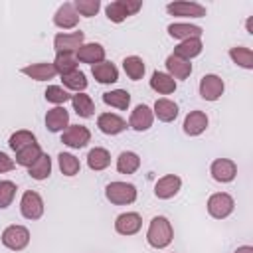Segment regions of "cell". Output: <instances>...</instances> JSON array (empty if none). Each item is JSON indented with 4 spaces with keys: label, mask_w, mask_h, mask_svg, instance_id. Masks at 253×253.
I'll return each instance as SVG.
<instances>
[{
    "label": "cell",
    "mask_w": 253,
    "mask_h": 253,
    "mask_svg": "<svg viewBox=\"0 0 253 253\" xmlns=\"http://www.w3.org/2000/svg\"><path fill=\"white\" fill-rule=\"evenodd\" d=\"M87 164L91 170H105L111 164V154L105 148H93L87 154Z\"/></svg>",
    "instance_id": "cell-29"
},
{
    "label": "cell",
    "mask_w": 253,
    "mask_h": 253,
    "mask_svg": "<svg viewBox=\"0 0 253 253\" xmlns=\"http://www.w3.org/2000/svg\"><path fill=\"white\" fill-rule=\"evenodd\" d=\"M36 142V136H34V132H30V130H16L12 136H10V140H8V144H10V148L12 150H20V148H24V146H28V144H34Z\"/></svg>",
    "instance_id": "cell-38"
},
{
    "label": "cell",
    "mask_w": 253,
    "mask_h": 253,
    "mask_svg": "<svg viewBox=\"0 0 253 253\" xmlns=\"http://www.w3.org/2000/svg\"><path fill=\"white\" fill-rule=\"evenodd\" d=\"M233 206H235L233 204V198L229 194H225V192H217V194L210 196V200H208V211L215 219L227 217L233 211Z\"/></svg>",
    "instance_id": "cell-5"
},
{
    "label": "cell",
    "mask_w": 253,
    "mask_h": 253,
    "mask_svg": "<svg viewBox=\"0 0 253 253\" xmlns=\"http://www.w3.org/2000/svg\"><path fill=\"white\" fill-rule=\"evenodd\" d=\"M97 126L105 134H119V132H123L126 128V123H125V119H121L115 113H103L97 119Z\"/></svg>",
    "instance_id": "cell-16"
},
{
    "label": "cell",
    "mask_w": 253,
    "mask_h": 253,
    "mask_svg": "<svg viewBox=\"0 0 253 253\" xmlns=\"http://www.w3.org/2000/svg\"><path fill=\"white\" fill-rule=\"evenodd\" d=\"M2 243L12 251H20L30 243V231L24 225H8L2 231Z\"/></svg>",
    "instance_id": "cell-4"
},
{
    "label": "cell",
    "mask_w": 253,
    "mask_h": 253,
    "mask_svg": "<svg viewBox=\"0 0 253 253\" xmlns=\"http://www.w3.org/2000/svg\"><path fill=\"white\" fill-rule=\"evenodd\" d=\"M123 69H125V73L130 79H134V81L136 79H142V75H144V61L138 55H128L123 61Z\"/></svg>",
    "instance_id": "cell-33"
},
{
    "label": "cell",
    "mask_w": 253,
    "mask_h": 253,
    "mask_svg": "<svg viewBox=\"0 0 253 253\" xmlns=\"http://www.w3.org/2000/svg\"><path fill=\"white\" fill-rule=\"evenodd\" d=\"M71 103H73V109H75V113L79 115V117H91L93 115V111H95V103H93V99L89 97V95H85V93H77V95H73L71 97Z\"/></svg>",
    "instance_id": "cell-31"
},
{
    "label": "cell",
    "mask_w": 253,
    "mask_h": 253,
    "mask_svg": "<svg viewBox=\"0 0 253 253\" xmlns=\"http://www.w3.org/2000/svg\"><path fill=\"white\" fill-rule=\"evenodd\" d=\"M140 8H142V2H140V0H117V2L107 4L105 12H107V18H109L111 22L119 24V22H123L125 18L136 14Z\"/></svg>",
    "instance_id": "cell-3"
},
{
    "label": "cell",
    "mask_w": 253,
    "mask_h": 253,
    "mask_svg": "<svg viewBox=\"0 0 253 253\" xmlns=\"http://www.w3.org/2000/svg\"><path fill=\"white\" fill-rule=\"evenodd\" d=\"M138 166H140V158H138V154H134L130 150L121 152L117 158V170L121 174H132L138 170Z\"/></svg>",
    "instance_id": "cell-27"
},
{
    "label": "cell",
    "mask_w": 253,
    "mask_h": 253,
    "mask_svg": "<svg viewBox=\"0 0 253 253\" xmlns=\"http://www.w3.org/2000/svg\"><path fill=\"white\" fill-rule=\"evenodd\" d=\"M210 172H211L213 180H217V182H223V184H225V182H231V180L235 178V174H237V166H235V162H233V160L217 158V160H213V162H211Z\"/></svg>",
    "instance_id": "cell-12"
},
{
    "label": "cell",
    "mask_w": 253,
    "mask_h": 253,
    "mask_svg": "<svg viewBox=\"0 0 253 253\" xmlns=\"http://www.w3.org/2000/svg\"><path fill=\"white\" fill-rule=\"evenodd\" d=\"M229 57L239 65V67H245V69H253V51L249 47H231L229 49Z\"/></svg>",
    "instance_id": "cell-34"
},
{
    "label": "cell",
    "mask_w": 253,
    "mask_h": 253,
    "mask_svg": "<svg viewBox=\"0 0 253 253\" xmlns=\"http://www.w3.org/2000/svg\"><path fill=\"white\" fill-rule=\"evenodd\" d=\"M152 113H154L160 121L170 123V121H174V119L178 117V105H176L174 101H170V99H156Z\"/></svg>",
    "instance_id": "cell-25"
},
{
    "label": "cell",
    "mask_w": 253,
    "mask_h": 253,
    "mask_svg": "<svg viewBox=\"0 0 253 253\" xmlns=\"http://www.w3.org/2000/svg\"><path fill=\"white\" fill-rule=\"evenodd\" d=\"M150 87H152L156 93H160V95H170V93H174V89H176V81H174L168 73L154 71L152 77H150Z\"/></svg>",
    "instance_id": "cell-24"
},
{
    "label": "cell",
    "mask_w": 253,
    "mask_h": 253,
    "mask_svg": "<svg viewBox=\"0 0 253 253\" xmlns=\"http://www.w3.org/2000/svg\"><path fill=\"white\" fill-rule=\"evenodd\" d=\"M172 237H174V231H172L170 221L162 215L152 217V221L148 225V231H146V241L156 249H164L166 245H170Z\"/></svg>",
    "instance_id": "cell-1"
},
{
    "label": "cell",
    "mask_w": 253,
    "mask_h": 253,
    "mask_svg": "<svg viewBox=\"0 0 253 253\" xmlns=\"http://www.w3.org/2000/svg\"><path fill=\"white\" fill-rule=\"evenodd\" d=\"M166 69H168V75L172 79H186L192 73V63L182 59V57H176L172 53V55L166 57Z\"/></svg>",
    "instance_id": "cell-19"
},
{
    "label": "cell",
    "mask_w": 253,
    "mask_h": 253,
    "mask_svg": "<svg viewBox=\"0 0 253 253\" xmlns=\"http://www.w3.org/2000/svg\"><path fill=\"white\" fill-rule=\"evenodd\" d=\"M103 101L111 107H117V109H126L130 105V93L125 91V89H115V91H109V93H103Z\"/></svg>",
    "instance_id": "cell-32"
},
{
    "label": "cell",
    "mask_w": 253,
    "mask_h": 253,
    "mask_svg": "<svg viewBox=\"0 0 253 253\" xmlns=\"http://www.w3.org/2000/svg\"><path fill=\"white\" fill-rule=\"evenodd\" d=\"M180 186H182V180H180L178 176H174V174H168V176H162V178L156 182L154 194H156V198H160V200H168V198H174V196L178 194Z\"/></svg>",
    "instance_id": "cell-14"
},
{
    "label": "cell",
    "mask_w": 253,
    "mask_h": 253,
    "mask_svg": "<svg viewBox=\"0 0 253 253\" xmlns=\"http://www.w3.org/2000/svg\"><path fill=\"white\" fill-rule=\"evenodd\" d=\"M45 99H47L49 103H55V105L59 107L61 103H65L67 99H71V95H69L63 87H59V85H49V87L45 89Z\"/></svg>",
    "instance_id": "cell-41"
},
{
    "label": "cell",
    "mask_w": 253,
    "mask_h": 253,
    "mask_svg": "<svg viewBox=\"0 0 253 253\" xmlns=\"http://www.w3.org/2000/svg\"><path fill=\"white\" fill-rule=\"evenodd\" d=\"M16 196V184L10 180H0V210L8 208Z\"/></svg>",
    "instance_id": "cell-39"
},
{
    "label": "cell",
    "mask_w": 253,
    "mask_h": 253,
    "mask_svg": "<svg viewBox=\"0 0 253 253\" xmlns=\"http://www.w3.org/2000/svg\"><path fill=\"white\" fill-rule=\"evenodd\" d=\"M53 67L63 77V75L77 69V57H73V53H57V57L53 61Z\"/></svg>",
    "instance_id": "cell-35"
},
{
    "label": "cell",
    "mask_w": 253,
    "mask_h": 253,
    "mask_svg": "<svg viewBox=\"0 0 253 253\" xmlns=\"http://www.w3.org/2000/svg\"><path fill=\"white\" fill-rule=\"evenodd\" d=\"M247 32H249V34H253V18H249V20H247Z\"/></svg>",
    "instance_id": "cell-44"
},
{
    "label": "cell",
    "mask_w": 253,
    "mask_h": 253,
    "mask_svg": "<svg viewBox=\"0 0 253 253\" xmlns=\"http://www.w3.org/2000/svg\"><path fill=\"white\" fill-rule=\"evenodd\" d=\"M73 6H75V10H77V14L85 16V18H91V16H95V14L99 12L101 2H99V0H77Z\"/></svg>",
    "instance_id": "cell-40"
},
{
    "label": "cell",
    "mask_w": 253,
    "mask_h": 253,
    "mask_svg": "<svg viewBox=\"0 0 253 253\" xmlns=\"http://www.w3.org/2000/svg\"><path fill=\"white\" fill-rule=\"evenodd\" d=\"M166 10L172 16H184V18H202L206 16V8L198 2H170Z\"/></svg>",
    "instance_id": "cell-13"
},
{
    "label": "cell",
    "mask_w": 253,
    "mask_h": 253,
    "mask_svg": "<svg viewBox=\"0 0 253 253\" xmlns=\"http://www.w3.org/2000/svg\"><path fill=\"white\" fill-rule=\"evenodd\" d=\"M168 34L172 38H178V40H190V38H200L202 36V28L200 26H192V24H170L168 26Z\"/></svg>",
    "instance_id": "cell-28"
},
{
    "label": "cell",
    "mask_w": 253,
    "mask_h": 253,
    "mask_svg": "<svg viewBox=\"0 0 253 253\" xmlns=\"http://www.w3.org/2000/svg\"><path fill=\"white\" fill-rule=\"evenodd\" d=\"M142 225V219L138 213L134 211H126V213H121L115 221V229L121 233V235H134Z\"/></svg>",
    "instance_id": "cell-15"
},
{
    "label": "cell",
    "mask_w": 253,
    "mask_h": 253,
    "mask_svg": "<svg viewBox=\"0 0 253 253\" xmlns=\"http://www.w3.org/2000/svg\"><path fill=\"white\" fill-rule=\"evenodd\" d=\"M67 125H69V113L65 111V107H53V109L47 111V115H45V126L51 132L63 130Z\"/></svg>",
    "instance_id": "cell-20"
},
{
    "label": "cell",
    "mask_w": 253,
    "mask_h": 253,
    "mask_svg": "<svg viewBox=\"0 0 253 253\" xmlns=\"http://www.w3.org/2000/svg\"><path fill=\"white\" fill-rule=\"evenodd\" d=\"M42 154H43V152H42V148H40V144H38V142L28 144V146H24V148H20V150L16 152V164L30 168V166H32V164H34Z\"/></svg>",
    "instance_id": "cell-26"
},
{
    "label": "cell",
    "mask_w": 253,
    "mask_h": 253,
    "mask_svg": "<svg viewBox=\"0 0 253 253\" xmlns=\"http://www.w3.org/2000/svg\"><path fill=\"white\" fill-rule=\"evenodd\" d=\"M202 53V40L200 38H190V40H184L182 43H178L174 47V55L176 57H182L186 61H190L192 57L200 55Z\"/></svg>",
    "instance_id": "cell-22"
},
{
    "label": "cell",
    "mask_w": 253,
    "mask_h": 253,
    "mask_svg": "<svg viewBox=\"0 0 253 253\" xmlns=\"http://www.w3.org/2000/svg\"><path fill=\"white\" fill-rule=\"evenodd\" d=\"M77 59L83 63H101L105 61V47L101 43H83L77 51H75Z\"/></svg>",
    "instance_id": "cell-17"
},
{
    "label": "cell",
    "mask_w": 253,
    "mask_h": 253,
    "mask_svg": "<svg viewBox=\"0 0 253 253\" xmlns=\"http://www.w3.org/2000/svg\"><path fill=\"white\" fill-rule=\"evenodd\" d=\"M20 211H22V215L26 219L42 217V213H43V200H42V196L38 192H34V190L24 192L22 202H20Z\"/></svg>",
    "instance_id": "cell-6"
},
{
    "label": "cell",
    "mask_w": 253,
    "mask_h": 253,
    "mask_svg": "<svg viewBox=\"0 0 253 253\" xmlns=\"http://www.w3.org/2000/svg\"><path fill=\"white\" fill-rule=\"evenodd\" d=\"M206 126H208V117L202 111H192L184 119V132L190 134V136L202 134L206 130Z\"/></svg>",
    "instance_id": "cell-18"
},
{
    "label": "cell",
    "mask_w": 253,
    "mask_h": 253,
    "mask_svg": "<svg viewBox=\"0 0 253 253\" xmlns=\"http://www.w3.org/2000/svg\"><path fill=\"white\" fill-rule=\"evenodd\" d=\"M57 162H59V170H61L65 176H75V174L79 172V168H81L79 160H77L73 154H69V152H59Z\"/></svg>",
    "instance_id": "cell-36"
},
{
    "label": "cell",
    "mask_w": 253,
    "mask_h": 253,
    "mask_svg": "<svg viewBox=\"0 0 253 253\" xmlns=\"http://www.w3.org/2000/svg\"><path fill=\"white\" fill-rule=\"evenodd\" d=\"M152 121H154L152 109L146 107V105H136L134 111L130 113L128 126L134 128V130H148V128L152 126Z\"/></svg>",
    "instance_id": "cell-11"
},
{
    "label": "cell",
    "mask_w": 253,
    "mask_h": 253,
    "mask_svg": "<svg viewBox=\"0 0 253 253\" xmlns=\"http://www.w3.org/2000/svg\"><path fill=\"white\" fill-rule=\"evenodd\" d=\"M83 32H71V34H57L53 40V47L57 53H73L83 45Z\"/></svg>",
    "instance_id": "cell-8"
},
{
    "label": "cell",
    "mask_w": 253,
    "mask_h": 253,
    "mask_svg": "<svg viewBox=\"0 0 253 253\" xmlns=\"http://www.w3.org/2000/svg\"><path fill=\"white\" fill-rule=\"evenodd\" d=\"M91 73L93 77L99 81V83H115L119 79V71L117 67L111 63V61H101V63H95L91 67Z\"/></svg>",
    "instance_id": "cell-23"
},
{
    "label": "cell",
    "mask_w": 253,
    "mask_h": 253,
    "mask_svg": "<svg viewBox=\"0 0 253 253\" xmlns=\"http://www.w3.org/2000/svg\"><path fill=\"white\" fill-rule=\"evenodd\" d=\"M14 166H16V162H14L8 154L0 152V174H2V172H10V170H14Z\"/></svg>",
    "instance_id": "cell-42"
},
{
    "label": "cell",
    "mask_w": 253,
    "mask_h": 253,
    "mask_svg": "<svg viewBox=\"0 0 253 253\" xmlns=\"http://www.w3.org/2000/svg\"><path fill=\"white\" fill-rule=\"evenodd\" d=\"M77 22H79V14H77V10H75V6L71 2L61 4L57 8L55 16H53V24L57 28H61V30H71V28L77 26Z\"/></svg>",
    "instance_id": "cell-10"
},
{
    "label": "cell",
    "mask_w": 253,
    "mask_h": 253,
    "mask_svg": "<svg viewBox=\"0 0 253 253\" xmlns=\"http://www.w3.org/2000/svg\"><path fill=\"white\" fill-rule=\"evenodd\" d=\"M105 196L111 204L125 206V204H132L136 200V188L126 182H111L105 188Z\"/></svg>",
    "instance_id": "cell-2"
},
{
    "label": "cell",
    "mask_w": 253,
    "mask_h": 253,
    "mask_svg": "<svg viewBox=\"0 0 253 253\" xmlns=\"http://www.w3.org/2000/svg\"><path fill=\"white\" fill-rule=\"evenodd\" d=\"M22 73L36 81H47V79H53L57 71H55L53 63H32V65L22 67Z\"/></svg>",
    "instance_id": "cell-21"
},
{
    "label": "cell",
    "mask_w": 253,
    "mask_h": 253,
    "mask_svg": "<svg viewBox=\"0 0 253 253\" xmlns=\"http://www.w3.org/2000/svg\"><path fill=\"white\" fill-rule=\"evenodd\" d=\"M61 79H63V85H65L67 89H73V91H77V93H81V91L87 87L85 73H83V71H79V69H75V71H71V73L63 75Z\"/></svg>",
    "instance_id": "cell-37"
},
{
    "label": "cell",
    "mask_w": 253,
    "mask_h": 253,
    "mask_svg": "<svg viewBox=\"0 0 253 253\" xmlns=\"http://www.w3.org/2000/svg\"><path fill=\"white\" fill-rule=\"evenodd\" d=\"M51 172V158L47 154H42L30 168H28V174L34 178V180H45Z\"/></svg>",
    "instance_id": "cell-30"
},
{
    "label": "cell",
    "mask_w": 253,
    "mask_h": 253,
    "mask_svg": "<svg viewBox=\"0 0 253 253\" xmlns=\"http://www.w3.org/2000/svg\"><path fill=\"white\" fill-rule=\"evenodd\" d=\"M89 140H91V132L83 125H71L61 134V142L71 146V148H83Z\"/></svg>",
    "instance_id": "cell-7"
},
{
    "label": "cell",
    "mask_w": 253,
    "mask_h": 253,
    "mask_svg": "<svg viewBox=\"0 0 253 253\" xmlns=\"http://www.w3.org/2000/svg\"><path fill=\"white\" fill-rule=\"evenodd\" d=\"M223 93V81L221 77L210 73V75H204L202 81H200V95L202 99L206 101H217Z\"/></svg>",
    "instance_id": "cell-9"
},
{
    "label": "cell",
    "mask_w": 253,
    "mask_h": 253,
    "mask_svg": "<svg viewBox=\"0 0 253 253\" xmlns=\"http://www.w3.org/2000/svg\"><path fill=\"white\" fill-rule=\"evenodd\" d=\"M235 253H253V247H249V245H243V247L235 249Z\"/></svg>",
    "instance_id": "cell-43"
}]
</instances>
